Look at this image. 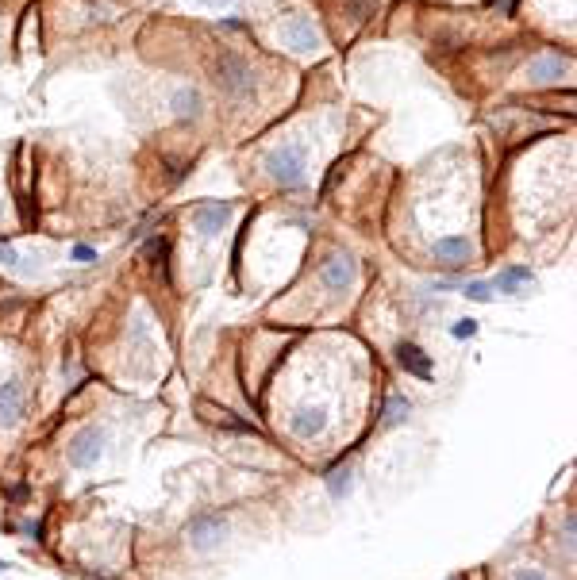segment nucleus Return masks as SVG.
Wrapping results in <instances>:
<instances>
[{"mask_svg":"<svg viewBox=\"0 0 577 580\" xmlns=\"http://www.w3.org/2000/svg\"><path fill=\"white\" fill-rule=\"evenodd\" d=\"M266 169L277 185L285 188H300L308 181V146L305 142H285V146L270 150L266 154Z\"/></svg>","mask_w":577,"mask_h":580,"instance_id":"1","label":"nucleus"},{"mask_svg":"<svg viewBox=\"0 0 577 580\" xmlns=\"http://www.w3.org/2000/svg\"><path fill=\"white\" fill-rule=\"evenodd\" d=\"M216 81H220V89L231 100H250L254 97V73L239 54H223V58L216 62Z\"/></svg>","mask_w":577,"mask_h":580,"instance_id":"2","label":"nucleus"},{"mask_svg":"<svg viewBox=\"0 0 577 580\" xmlns=\"http://www.w3.org/2000/svg\"><path fill=\"white\" fill-rule=\"evenodd\" d=\"M104 446H108V431L104 426H81L70 442V465L73 469H89L92 461H100Z\"/></svg>","mask_w":577,"mask_h":580,"instance_id":"3","label":"nucleus"},{"mask_svg":"<svg viewBox=\"0 0 577 580\" xmlns=\"http://www.w3.org/2000/svg\"><path fill=\"white\" fill-rule=\"evenodd\" d=\"M223 538H227V519L223 515H196L193 522H189V542H193V549H201V554L216 549Z\"/></svg>","mask_w":577,"mask_h":580,"instance_id":"4","label":"nucleus"},{"mask_svg":"<svg viewBox=\"0 0 577 580\" xmlns=\"http://www.w3.org/2000/svg\"><path fill=\"white\" fill-rule=\"evenodd\" d=\"M281 35H285V43H289L297 54H312L319 43H324V39H319V31H316V23H312L308 16H292V20H285Z\"/></svg>","mask_w":577,"mask_h":580,"instance_id":"5","label":"nucleus"},{"mask_svg":"<svg viewBox=\"0 0 577 580\" xmlns=\"http://www.w3.org/2000/svg\"><path fill=\"white\" fill-rule=\"evenodd\" d=\"M354 277H358V265H354V258H343V254L327 258L324 269H319V281H324L331 292H346L354 284Z\"/></svg>","mask_w":577,"mask_h":580,"instance_id":"6","label":"nucleus"},{"mask_svg":"<svg viewBox=\"0 0 577 580\" xmlns=\"http://www.w3.org/2000/svg\"><path fill=\"white\" fill-rule=\"evenodd\" d=\"M193 223L204 239H216L227 223H231V204H201L193 212Z\"/></svg>","mask_w":577,"mask_h":580,"instance_id":"7","label":"nucleus"},{"mask_svg":"<svg viewBox=\"0 0 577 580\" xmlns=\"http://www.w3.org/2000/svg\"><path fill=\"white\" fill-rule=\"evenodd\" d=\"M566 70H570V62H566V58H558V54H543V58H535L531 65H527V81H531V85H551V81L562 77Z\"/></svg>","mask_w":577,"mask_h":580,"instance_id":"8","label":"nucleus"},{"mask_svg":"<svg viewBox=\"0 0 577 580\" xmlns=\"http://www.w3.org/2000/svg\"><path fill=\"white\" fill-rule=\"evenodd\" d=\"M324 426H327V407H300L292 415V434L297 439H316V434H324Z\"/></svg>","mask_w":577,"mask_h":580,"instance_id":"9","label":"nucleus"},{"mask_svg":"<svg viewBox=\"0 0 577 580\" xmlns=\"http://www.w3.org/2000/svg\"><path fill=\"white\" fill-rule=\"evenodd\" d=\"M470 254H474V246H470V239H458V235L435 242V258L443 265H462V262H470Z\"/></svg>","mask_w":577,"mask_h":580,"instance_id":"10","label":"nucleus"},{"mask_svg":"<svg viewBox=\"0 0 577 580\" xmlns=\"http://www.w3.org/2000/svg\"><path fill=\"white\" fill-rule=\"evenodd\" d=\"M23 415V388L20 380H8L0 385V423H16Z\"/></svg>","mask_w":577,"mask_h":580,"instance_id":"11","label":"nucleus"},{"mask_svg":"<svg viewBox=\"0 0 577 580\" xmlns=\"http://www.w3.org/2000/svg\"><path fill=\"white\" fill-rule=\"evenodd\" d=\"M396 361H401V365L408 369V373L423 377V380L431 377V358L423 354V350L415 346V342H401V346H396Z\"/></svg>","mask_w":577,"mask_h":580,"instance_id":"12","label":"nucleus"},{"mask_svg":"<svg viewBox=\"0 0 577 580\" xmlns=\"http://www.w3.org/2000/svg\"><path fill=\"white\" fill-rule=\"evenodd\" d=\"M201 108H204V100H201V92H196V89H177L174 92V116L177 119H196V116H201Z\"/></svg>","mask_w":577,"mask_h":580,"instance_id":"13","label":"nucleus"},{"mask_svg":"<svg viewBox=\"0 0 577 580\" xmlns=\"http://www.w3.org/2000/svg\"><path fill=\"white\" fill-rule=\"evenodd\" d=\"M351 488H354L351 465H335V469L327 473V492H331L335 500H343V496H351Z\"/></svg>","mask_w":577,"mask_h":580,"instance_id":"14","label":"nucleus"},{"mask_svg":"<svg viewBox=\"0 0 577 580\" xmlns=\"http://www.w3.org/2000/svg\"><path fill=\"white\" fill-rule=\"evenodd\" d=\"M497 284L504 292H516V284H535V273L531 269H524V265H512V269H504L497 277Z\"/></svg>","mask_w":577,"mask_h":580,"instance_id":"15","label":"nucleus"},{"mask_svg":"<svg viewBox=\"0 0 577 580\" xmlns=\"http://www.w3.org/2000/svg\"><path fill=\"white\" fill-rule=\"evenodd\" d=\"M408 415H412V404L396 396V400H389V407H385V426H396V423H404V419H408Z\"/></svg>","mask_w":577,"mask_h":580,"instance_id":"16","label":"nucleus"},{"mask_svg":"<svg viewBox=\"0 0 577 580\" xmlns=\"http://www.w3.org/2000/svg\"><path fill=\"white\" fill-rule=\"evenodd\" d=\"M466 296H470V300H477V304H489V300H493V292H489V284L470 281V284H466Z\"/></svg>","mask_w":577,"mask_h":580,"instance_id":"17","label":"nucleus"},{"mask_svg":"<svg viewBox=\"0 0 577 580\" xmlns=\"http://www.w3.org/2000/svg\"><path fill=\"white\" fill-rule=\"evenodd\" d=\"M450 331H454V338H474L477 335V319H458Z\"/></svg>","mask_w":577,"mask_h":580,"instance_id":"18","label":"nucleus"},{"mask_svg":"<svg viewBox=\"0 0 577 580\" xmlns=\"http://www.w3.org/2000/svg\"><path fill=\"white\" fill-rule=\"evenodd\" d=\"M512 580H551V576H546L543 569H516Z\"/></svg>","mask_w":577,"mask_h":580,"instance_id":"19","label":"nucleus"},{"mask_svg":"<svg viewBox=\"0 0 577 580\" xmlns=\"http://www.w3.org/2000/svg\"><path fill=\"white\" fill-rule=\"evenodd\" d=\"M0 262L12 265V269H20V254H16L12 246H4V242H0Z\"/></svg>","mask_w":577,"mask_h":580,"instance_id":"20","label":"nucleus"},{"mask_svg":"<svg viewBox=\"0 0 577 580\" xmlns=\"http://www.w3.org/2000/svg\"><path fill=\"white\" fill-rule=\"evenodd\" d=\"M73 258H78V262H92V258H97V250H92V246H73Z\"/></svg>","mask_w":577,"mask_h":580,"instance_id":"21","label":"nucleus"},{"mask_svg":"<svg viewBox=\"0 0 577 580\" xmlns=\"http://www.w3.org/2000/svg\"><path fill=\"white\" fill-rule=\"evenodd\" d=\"M204 4H227V0H204Z\"/></svg>","mask_w":577,"mask_h":580,"instance_id":"22","label":"nucleus"},{"mask_svg":"<svg viewBox=\"0 0 577 580\" xmlns=\"http://www.w3.org/2000/svg\"><path fill=\"white\" fill-rule=\"evenodd\" d=\"M0 569H8V565H4V561H0Z\"/></svg>","mask_w":577,"mask_h":580,"instance_id":"23","label":"nucleus"}]
</instances>
